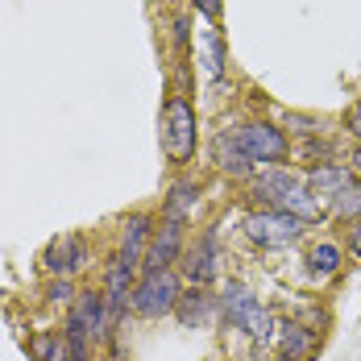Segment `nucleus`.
Masks as SVG:
<instances>
[{"label":"nucleus","instance_id":"f257e3e1","mask_svg":"<svg viewBox=\"0 0 361 361\" xmlns=\"http://www.w3.org/2000/svg\"><path fill=\"white\" fill-rule=\"evenodd\" d=\"M162 154L175 171H187L200 154V109L187 92H171L162 100Z\"/></svg>","mask_w":361,"mask_h":361},{"label":"nucleus","instance_id":"f03ea898","mask_svg":"<svg viewBox=\"0 0 361 361\" xmlns=\"http://www.w3.org/2000/svg\"><path fill=\"white\" fill-rule=\"evenodd\" d=\"M220 320H224V328L245 332L253 345H270V341H274V328H279L274 312H270L241 279H228L224 290H220Z\"/></svg>","mask_w":361,"mask_h":361},{"label":"nucleus","instance_id":"7ed1b4c3","mask_svg":"<svg viewBox=\"0 0 361 361\" xmlns=\"http://www.w3.org/2000/svg\"><path fill=\"white\" fill-rule=\"evenodd\" d=\"M237 137H241V149L250 154V162L262 171V166H290V133L283 129V121H266V116H245L237 125Z\"/></svg>","mask_w":361,"mask_h":361},{"label":"nucleus","instance_id":"20e7f679","mask_svg":"<svg viewBox=\"0 0 361 361\" xmlns=\"http://www.w3.org/2000/svg\"><path fill=\"white\" fill-rule=\"evenodd\" d=\"M183 287L187 283H183L179 270H137V283H133V316H142V320L171 316Z\"/></svg>","mask_w":361,"mask_h":361},{"label":"nucleus","instance_id":"39448f33","mask_svg":"<svg viewBox=\"0 0 361 361\" xmlns=\"http://www.w3.org/2000/svg\"><path fill=\"white\" fill-rule=\"evenodd\" d=\"M241 233L250 237V245H257L266 253L290 250V245L303 241V224L295 216H287V212H279V208H253L250 216L241 220Z\"/></svg>","mask_w":361,"mask_h":361},{"label":"nucleus","instance_id":"423d86ee","mask_svg":"<svg viewBox=\"0 0 361 361\" xmlns=\"http://www.w3.org/2000/svg\"><path fill=\"white\" fill-rule=\"evenodd\" d=\"M179 274L187 287H212L220 279V233L216 224H208L195 241H187L179 257Z\"/></svg>","mask_w":361,"mask_h":361},{"label":"nucleus","instance_id":"0eeeda50","mask_svg":"<svg viewBox=\"0 0 361 361\" xmlns=\"http://www.w3.org/2000/svg\"><path fill=\"white\" fill-rule=\"evenodd\" d=\"M92 266V245L83 233H59L42 250V270L46 279H79Z\"/></svg>","mask_w":361,"mask_h":361},{"label":"nucleus","instance_id":"6e6552de","mask_svg":"<svg viewBox=\"0 0 361 361\" xmlns=\"http://www.w3.org/2000/svg\"><path fill=\"white\" fill-rule=\"evenodd\" d=\"M133 283H137V266H129L121 253H112L109 262H104V303H109V320L112 328L125 324V316L133 312Z\"/></svg>","mask_w":361,"mask_h":361},{"label":"nucleus","instance_id":"1a4fd4ad","mask_svg":"<svg viewBox=\"0 0 361 361\" xmlns=\"http://www.w3.org/2000/svg\"><path fill=\"white\" fill-rule=\"evenodd\" d=\"M208 158H212V171L224 175V179H253V171H257L250 162V154L241 149L237 125H220L208 137Z\"/></svg>","mask_w":361,"mask_h":361},{"label":"nucleus","instance_id":"9d476101","mask_svg":"<svg viewBox=\"0 0 361 361\" xmlns=\"http://www.w3.org/2000/svg\"><path fill=\"white\" fill-rule=\"evenodd\" d=\"M187 228H191V224H183V220L158 216L142 270H175V266H179V257H183V250H187Z\"/></svg>","mask_w":361,"mask_h":361},{"label":"nucleus","instance_id":"9b49d317","mask_svg":"<svg viewBox=\"0 0 361 361\" xmlns=\"http://www.w3.org/2000/svg\"><path fill=\"white\" fill-rule=\"evenodd\" d=\"M324 349V332L303 320H283L274 328V357L279 361H316Z\"/></svg>","mask_w":361,"mask_h":361},{"label":"nucleus","instance_id":"f8f14e48","mask_svg":"<svg viewBox=\"0 0 361 361\" xmlns=\"http://www.w3.org/2000/svg\"><path fill=\"white\" fill-rule=\"evenodd\" d=\"M171 316L183 328H212L220 320V295H212V287H183Z\"/></svg>","mask_w":361,"mask_h":361},{"label":"nucleus","instance_id":"ddd939ff","mask_svg":"<svg viewBox=\"0 0 361 361\" xmlns=\"http://www.w3.org/2000/svg\"><path fill=\"white\" fill-rule=\"evenodd\" d=\"M154 224H158V216H154V212H129V216H121L116 253H121L129 266H137V270H142V262H145L149 237H154Z\"/></svg>","mask_w":361,"mask_h":361},{"label":"nucleus","instance_id":"4468645a","mask_svg":"<svg viewBox=\"0 0 361 361\" xmlns=\"http://www.w3.org/2000/svg\"><path fill=\"white\" fill-rule=\"evenodd\" d=\"M303 183H307V191H312L320 204H332L341 191L353 187V171H349L345 162H316V166L303 171Z\"/></svg>","mask_w":361,"mask_h":361},{"label":"nucleus","instance_id":"2eb2a0df","mask_svg":"<svg viewBox=\"0 0 361 361\" xmlns=\"http://www.w3.org/2000/svg\"><path fill=\"white\" fill-rule=\"evenodd\" d=\"M303 175L295 171V166H262V171H253L250 179V191L266 204V208H279V200L287 195L290 187H299Z\"/></svg>","mask_w":361,"mask_h":361},{"label":"nucleus","instance_id":"dca6fc26","mask_svg":"<svg viewBox=\"0 0 361 361\" xmlns=\"http://www.w3.org/2000/svg\"><path fill=\"white\" fill-rule=\"evenodd\" d=\"M303 262H307V270L316 274V279H336L341 270H345V262H349V253L345 245L336 241V237H316L307 253H303Z\"/></svg>","mask_w":361,"mask_h":361},{"label":"nucleus","instance_id":"f3484780","mask_svg":"<svg viewBox=\"0 0 361 361\" xmlns=\"http://www.w3.org/2000/svg\"><path fill=\"white\" fill-rule=\"evenodd\" d=\"M195 50H200L204 75H208L212 83H220V79L228 75V37H224V30H220V25H208V30L200 34V42H195Z\"/></svg>","mask_w":361,"mask_h":361},{"label":"nucleus","instance_id":"a211bd4d","mask_svg":"<svg viewBox=\"0 0 361 361\" xmlns=\"http://www.w3.org/2000/svg\"><path fill=\"white\" fill-rule=\"evenodd\" d=\"M279 212L295 216L303 228H316V224H324L328 220V204H320V200L307 191V183H299V187H290L287 195L279 200Z\"/></svg>","mask_w":361,"mask_h":361},{"label":"nucleus","instance_id":"6ab92c4d","mask_svg":"<svg viewBox=\"0 0 361 361\" xmlns=\"http://www.w3.org/2000/svg\"><path fill=\"white\" fill-rule=\"evenodd\" d=\"M195 208H200V183L183 175V179L171 183V191H166V200H162V216L191 224V220H195Z\"/></svg>","mask_w":361,"mask_h":361},{"label":"nucleus","instance_id":"aec40b11","mask_svg":"<svg viewBox=\"0 0 361 361\" xmlns=\"http://www.w3.org/2000/svg\"><path fill=\"white\" fill-rule=\"evenodd\" d=\"M25 353H30V361H71L63 328H42V332H34L25 341Z\"/></svg>","mask_w":361,"mask_h":361},{"label":"nucleus","instance_id":"412c9836","mask_svg":"<svg viewBox=\"0 0 361 361\" xmlns=\"http://www.w3.org/2000/svg\"><path fill=\"white\" fill-rule=\"evenodd\" d=\"M283 129L290 133V142H307V137H328V121L316 112H287Z\"/></svg>","mask_w":361,"mask_h":361},{"label":"nucleus","instance_id":"4be33fe9","mask_svg":"<svg viewBox=\"0 0 361 361\" xmlns=\"http://www.w3.org/2000/svg\"><path fill=\"white\" fill-rule=\"evenodd\" d=\"M290 158L303 162V166H316V162H341L336 149H332V137H307V142H295Z\"/></svg>","mask_w":361,"mask_h":361},{"label":"nucleus","instance_id":"5701e85b","mask_svg":"<svg viewBox=\"0 0 361 361\" xmlns=\"http://www.w3.org/2000/svg\"><path fill=\"white\" fill-rule=\"evenodd\" d=\"M171 46L179 54V63H187L195 54V37H191V13H175L171 17Z\"/></svg>","mask_w":361,"mask_h":361},{"label":"nucleus","instance_id":"b1692460","mask_svg":"<svg viewBox=\"0 0 361 361\" xmlns=\"http://www.w3.org/2000/svg\"><path fill=\"white\" fill-rule=\"evenodd\" d=\"M75 295H79V283H75V279H46V283H42V299H46L50 307H63V312H67L75 303Z\"/></svg>","mask_w":361,"mask_h":361},{"label":"nucleus","instance_id":"393cba45","mask_svg":"<svg viewBox=\"0 0 361 361\" xmlns=\"http://www.w3.org/2000/svg\"><path fill=\"white\" fill-rule=\"evenodd\" d=\"M328 212H332L336 220H345V224L361 220V183L353 179V187H349V191H341V195L328 204Z\"/></svg>","mask_w":361,"mask_h":361},{"label":"nucleus","instance_id":"a878e982","mask_svg":"<svg viewBox=\"0 0 361 361\" xmlns=\"http://www.w3.org/2000/svg\"><path fill=\"white\" fill-rule=\"evenodd\" d=\"M195 17H204L208 25H220L224 21V0H187Z\"/></svg>","mask_w":361,"mask_h":361},{"label":"nucleus","instance_id":"bb28decb","mask_svg":"<svg viewBox=\"0 0 361 361\" xmlns=\"http://www.w3.org/2000/svg\"><path fill=\"white\" fill-rule=\"evenodd\" d=\"M341 129L353 137V145H361V96L349 104V109L341 112Z\"/></svg>","mask_w":361,"mask_h":361},{"label":"nucleus","instance_id":"cd10ccee","mask_svg":"<svg viewBox=\"0 0 361 361\" xmlns=\"http://www.w3.org/2000/svg\"><path fill=\"white\" fill-rule=\"evenodd\" d=\"M345 253L353 257V262H361V220H353V224H345Z\"/></svg>","mask_w":361,"mask_h":361},{"label":"nucleus","instance_id":"c85d7f7f","mask_svg":"<svg viewBox=\"0 0 361 361\" xmlns=\"http://www.w3.org/2000/svg\"><path fill=\"white\" fill-rule=\"evenodd\" d=\"M345 166H349V171H353V179L361 183V145H353V149H349V158H345Z\"/></svg>","mask_w":361,"mask_h":361}]
</instances>
